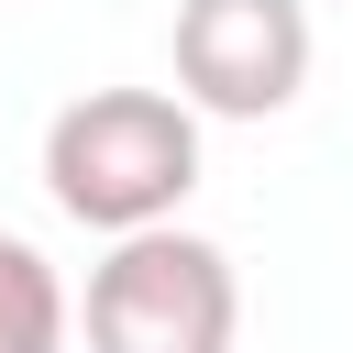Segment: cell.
I'll return each mask as SVG.
<instances>
[{
	"instance_id": "obj_4",
	"label": "cell",
	"mask_w": 353,
	"mask_h": 353,
	"mask_svg": "<svg viewBox=\"0 0 353 353\" xmlns=\"http://www.w3.org/2000/svg\"><path fill=\"white\" fill-rule=\"evenodd\" d=\"M0 353H66V276L22 232H0Z\"/></svg>"
},
{
	"instance_id": "obj_2",
	"label": "cell",
	"mask_w": 353,
	"mask_h": 353,
	"mask_svg": "<svg viewBox=\"0 0 353 353\" xmlns=\"http://www.w3.org/2000/svg\"><path fill=\"white\" fill-rule=\"evenodd\" d=\"M243 276L210 232H121L88 265V353H232Z\"/></svg>"
},
{
	"instance_id": "obj_3",
	"label": "cell",
	"mask_w": 353,
	"mask_h": 353,
	"mask_svg": "<svg viewBox=\"0 0 353 353\" xmlns=\"http://www.w3.org/2000/svg\"><path fill=\"white\" fill-rule=\"evenodd\" d=\"M309 88L298 0H176V99L199 121H276Z\"/></svg>"
},
{
	"instance_id": "obj_5",
	"label": "cell",
	"mask_w": 353,
	"mask_h": 353,
	"mask_svg": "<svg viewBox=\"0 0 353 353\" xmlns=\"http://www.w3.org/2000/svg\"><path fill=\"white\" fill-rule=\"evenodd\" d=\"M0 11H11V0H0Z\"/></svg>"
},
{
	"instance_id": "obj_1",
	"label": "cell",
	"mask_w": 353,
	"mask_h": 353,
	"mask_svg": "<svg viewBox=\"0 0 353 353\" xmlns=\"http://www.w3.org/2000/svg\"><path fill=\"white\" fill-rule=\"evenodd\" d=\"M199 188V110L176 88H77L44 121V199L77 232H154Z\"/></svg>"
}]
</instances>
